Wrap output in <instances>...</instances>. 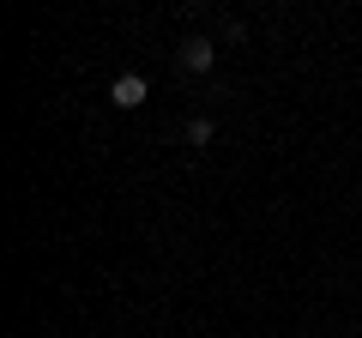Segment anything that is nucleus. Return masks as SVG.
<instances>
[{"instance_id":"f257e3e1","label":"nucleus","mask_w":362,"mask_h":338,"mask_svg":"<svg viewBox=\"0 0 362 338\" xmlns=\"http://www.w3.org/2000/svg\"><path fill=\"white\" fill-rule=\"evenodd\" d=\"M175 61L187 66V73H211V61H218V42H211V37H187Z\"/></svg>"},{"instance_id":"f03ea898","label":"nucleus","mask_w":362,"mask_h":338,"mask_svg":"<svg viewBox=\"0 0 362 338\" xmlns=\"http://www.w3.org/2000/svg\"><path fill=\"white\" fill-rule=\"evenodd\" d=\"M109 103H115V109H139L145 103V78L139 73H121L115 85H109Z\"/></svg>"},{"instance_id":"7ed1b4c3","label":"nucleus","mask_w":362,"mask_h":338,"mask_svg":"<svg viewBox=\"0 0 362 338\" xmlns=\"http://www.w3.org/2000/svg\"><path fill=\"white\" fill-rule=\"evenodd\" d=\"M211 133H218V127H211L206 115H194V121H187V145H211Z\"/></svg>"}]
</instances>
